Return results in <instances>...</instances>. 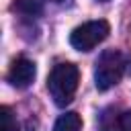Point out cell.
I'll list each match as a JSON object with an SVG mask.
<instances>
[{
  "label": "cell",
  "mask_w": 131,
  "mask_h": 131,
  "mask_svg": "<svg viewBox=\"0 0 131 131\" xmlns=\"http://www.w3.org/2000/svg\"><path fill=\"white\" fill-rule=\"evenodd\" d=\"M78 82H80V70L74 63H70V61L57 63L47 78V90H49L53 102L57 106L70 104L78 90Z\"/></svg>",
  "instance_id": "1"
},
{
  "label": "cell",
  "mask_w": 131,
  "mask_h": 131,
  "mask_svg": "<svg viewBox=\"0 0 131 131\" xmlns=\"http://www.w3.org/2000/svg\"><path fill=\"white\" fill-rule=\"evenodd\" d=\"M125 72H127V57L121 51H117V49H106L96 59L94 84H96L98 90L104 92V90L117 86Z\"/></svg>",
  "instance_id": "2"
},
{
  "label": "cell",
  "mask_w": 131,
  "mask_h": 131,
  "mask_svg": "<svg viewBox=\"0 0 131 131\" xmlns=\"http://www.w3.org/2000/svg\"><path fill=\"white\" fill-rule=\"evenodd\" d=\"M111 33V25L104 18L98 20H88L80 27H76L70 35V43L74 49L78 51H90L94 49L98 43H102Z\"/></svg>",
  "instance_id": "3"
},
{
  "label": "cell",
  "mask_w": 131,
  "mask_h": 131,
  "mask_svg": "<svg viewBox=\"0 0 131 131\" xmlns=\"http://www.w3.org/2000/svg\"><path fill=\"white\" fill-rule=\"evenodd\" d=\"M35 76H37V68L27 57H16L12 61V66H10V70H8V82L12 86H16V88L31 86L33 80H35Z\"/></svg>",
  "instance_id": "4"
},
{
  "label": "cell",
  "mask_w": 131,
  "mask_h": 131,
  "mask_svg": "<svg viewBox=\"0 0 131 131\" xmlns=\"http://www.w3.org/2000/svg\"><path fill=\"white\" fill-rule=\"evenodd\" d=\"M53 131H82V117L78 113H66L55 121Z\"/></svg>",
  "instance_id": "5"
},
{
  "label": "cell",
  "mask_w": 131,
  "mask_h": 131,
  "mask_svg": "<svg viewBox=\"0 0 131 131\" xmlns=\"http://www.w3.org/2000/svg\"><path fill=\"white\" fill-rule=\"evenodd\" d=\"M14 8L27 16H37L43 10V0H16Z\"/></svg>",
  "instance_id": "6"
},
{
  "label": "cell",
  "mask_w": 131,
  "mask_h": 131,
  "mask_svg": "<svg viewBox=\"0 0 131 131\" xmlns=\"http://www.w3.org/2000/svg\"><path fill=\"white\" fill-rule=\"evenodd\" d=\"M0 117H2V131H18V123L10 111V106H0Z\"/></svg>",
  "instance_id": "7"
},
{
  "label": "cell",
  "mask_w": 131,
  "mask_h": 131,
  "mask_svg": "<svg viewBox=\"0 0 131 131\" xmlns=\"http://www.w3.org/2000/svg\"><path fill=\"white\" fill-rule=\"evenodd\" d=\"M119 131H131V111L119 117Z\"/></svg>",
  "instance_id": "8"
},
{
  "label": "cell",
  "mask_w": 131,
  "mask_h": 131,
  "mask_svg": "<svg viewBox=\"0 0 131 131\" xmlns=\"http://www.w3.org/2000/svg\"><path fill=\"white\" fill-rule=\"evenodd\" d=\"M51 2H63V0H51Z\"/></svg>",
  "instance_id": "9"
},
{
  "label": "cell",
  "mask_w": 131,
  "mask_h": 131,
  "mask_svg": "<svg viewBox=\"0 0 131 131\" xmlns=\"http://www.w3.org/2000/svg\"><path fill=\"white\" fill-rule=\"evenodd\" d=\"M102 2H106V0H102Z\"/></svg>",
  "instance_id": "10"
}]
</instances>
